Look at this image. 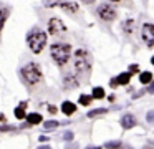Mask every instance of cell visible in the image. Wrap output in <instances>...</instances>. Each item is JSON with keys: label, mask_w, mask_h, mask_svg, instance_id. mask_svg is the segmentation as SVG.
<instances>
[{"label": "cell", "mask_w": 154, "mask_h": 149, "mask_svg": "<svg viewBox=\"0 0 154 149\" xmlns=\"http://www.w3.org/2000/svg\"><path fill=\"white\" fill-rule=\"evenodd\" d=\"M75 68H76L78 73H83V75H88L91 70V55L86 51V50L80 48L75 51Z\"/></svg>", "instance_id": "6da1fadb"}, {"label": "cell", "mask_w": 154, "mask_h": 149, "mask_svg": "<svg viewBox=\"0 0 154 149\" xmlns=\"http://www.w3.org/2000/svg\"><path fill=\"white\" fill-rule=\"evenodd\" d=\"M70 55H71V46L66 45V43H55V45H51V56L60 66H63L70 60Z\"/></svg>", "instance_id": "7a4b0ae2"}, {"label": "cell", "mask_w": 154, "mask_h": 149, "mask_svg": "<svg viewBox=\"0 0 154 149\" xmlns=\"http://www.w3.org/2000/svg\"><path fill=\"white\" fill-rule=\"evenodd\" d=\"M27 42H28V46L32 48V51H33V53H40L42 50L45 48V45H47V35H45L42 30L35 28V30H32V32H30Z\"/></svg>", "instance_id": "3957f363"}, {"label": "cell", "mask_w": 154, "mask_h": 149, "mask_svg": "<svg viewBox=\"0 0 154 149\" xmlns=\"http://www.w3.org/2000/svg\"><path fill=\"white\" fill-rule=\"evenodd\" d=\"M22 76H23V79L28 85H35V83L40 81L42 71H40L37 63H28V65H25L23 68H22Z\"/></svg>", "instance_id": "277c9868"}, {"label": "cell", "mask_w": 154, "mask_h": 149, "mask_svg": "<svg viewBox=\"0 0 154 149\" xmlns=\"http://www.w3.org/2000/svg\"><path fill=\"white\" fill-rule=\"evenodd\" d=\"M48 32L55 36H61L66 32V26L63 25V22H61L60 18H51L50 22H48Z\"/></svg>", "instance_id": "5b68a950"}, {"label": "cell", "mask_w": 154, "mask_h": 149, "mask_svg": "<svg viewBox=\"0 0 154 149\" xmlns=\"http://www.w3.org/2000/svg\"><path fill=\"white\" fill-rule=\"evenodd\" d=\"M98 13H100V17L103 20H106V22H109V20H113L114 17H116V10H114V7L109 5V3H100Z\"/></svg>", "instance_id": "8992f818"}, {"label": "cell", "mask_w": 154, "mask_h": 149, "mask_svg": "<svg viewBox=\"0 0 154 149\" xmlns=\"http://www.w3.org/2000/svg\"><path fill=\"white\" fill-rule=\"evenodd\" d=\"M143 40L144 43H146L149 48H152L154 46V25L152 23H144L143 25Z\"/></svg>", "instance_id": "52a82bcc"}, {"label": "cell", "mask_w": 154, "mask_h": 149, "mask_svg": "<svg viewBox=\"0 0 154 149\" xmlns=\"http://www.w3.org/2000/svg\"><path fill=\"white\" fill-rule=\"evenodd\" d=\"M121 126H123L124 129H131L136 126V118H134L133 114H124L123 118H121Z\"/></svg>", "instance_id": "ba28073f"}, {"label": "cell", "mask_w": 154, "mask_h": 149, "mask_svg": "<svg viewBox=\"0 0 154 149\" xmlns=\"http://www.w3.org/2000/svg\"><path fill=\"white\" fill-rule=\"evenodd\" d=\"M61 111H63L65 114H73V113L76 111V106L70 101H65L63 104H61Z\"/></svg>", "instance_id": "9c48e42d"}, {"label": "cell", "mask_w": 154, "mask_h": 149, "mask_svg": "<svg viewBox=\"0 0 154 149\" xmlns=\"http://www.w3.org/2000/svg\"><path fill=\"white\" fill-rule=\"evenodd\" d=\"M61 8H63L65 12H68V13H75L78 10V5L75 2H63L61 3Z\"/></svg>", "instance_id": "30bf717a"}, {"label": "cell", "mask_w": 154, "mask_h": 149, "mask_svg": "<svg viewBox=\"0 0 154 149\" xmlns=\"http://www.w3.org/2000/svg\"><path fill=\"white\" fill-rule=\"evenodd\" d=\"M28 124H38V123L42 121V114H38V113H32V114H28Z\"/></svg>", "instance_id": "8fae6325"}, {"label": "cell", "mask_w": 154, "mask_h": 149, "mask_svg": "<svg viewBox=\"0 0 154 149\" xmlns=\"http://www.w3.org/2000/svg\"><path fill=\"white\" fill-rule=\"evenodd\" d=\"M65 86H66V88H76L78 81L71 75H66V78H65Z\"/></svg>", "instance_id": "7c38bea8"}, {"label": "cell", "mask_w": 154, "mask_h": 149, "mask_svg": "<svg viewBox=\"0 0 154 149\" xmlns=\"http://www.w3.org/2000/svg\"><path fill=\"white\" fill-rule=\"evenodd\" d=\"M139 81L143 83V85H147V83H151V81H152V75H151L149 71L141 73V75H139Z\"/></svg>", "instance_id": "4fadbf2b"}, {"label": "cell", "mask_w": 154, "mask_h": 149, "mask_svg": "<svg viewBox=\"0 0 154 149\" xmlns=\"http://www.w3.org/2000/svg\"><path fill=\"white\" fill-rule=\"evenodd\" d=\"M129 79H131L129 73H121V75L118 76V83H119V85H128V83H129Z\"/></svg>", "instance_id": "5bb4252c"}, {"label": "cell", "mask_w": 154, "mask_h": 149, "mask_svg": "<svg viewBox=\"0 0 154 149\" xmlns=\"http://www.w3.org/2000/svg\"><path fill=\"white\" fill-rule=\"evenodd\" d=\"M25 106H27V103L23 101V103H22V104L18 106L17 109H15V116H17L18 119H23V118H25V111H23V108H25Z\"/></svg>", "instance_id": "9a60e30c"}, {"label": "cell", "mask_w": 154, "mask_h": 149, "mask_svg": "<svg viewBox=\"0 0 154 149\" xmlns=\"http://www.w3.org/2000/svg\"><path fill=\"white\" fill-rule=\"evenodd\" d=\"M108 109L106 108H100V109H93V111H90L88 113V116H90V118H94V116H100V114H104V113H106Z\"/></svg>", "instance_id": "2e32d148"}, {"label": "cell", "mask_w": 154, "mask_h": 149, "mask_svg": "<svg viewBox=\"0 0 154 149\" xmlns=\"http://www.w3.org/2000/svg\"><path fill=\"white\" fill-rule=\"evenodd\" d=\"M91 99H93V95H91V96H90V95H81V96H80V103H81L83 106L90 104Z\"/></svg>", "instance_id": "e0dca14e"}, {"label": "cell", "mask_w": 154, "mask_h": 149, "mask_svg": "<svg viewBox=\"0 0 154 149\" xmlns=\"http://www.w3.org/2000/svg\"><path fill=\"white\" fill-rule=\"evenodd\" d=\"M93 98H96V99L104 98V89L103 88H94L93 89Z\"/></svg>", "instance_id": "ac0fdd59"}, {"label": "cell", "mask_w": 154, "mask_h": 149, "mask_svg": "<svg viewBox=\"0 0 154 149\" xmlns=\"http://www.w3.org/2000/svg\"><path fill=\"white\" fill-rule=\"evenodd\" d=\"M133 23H134L133 20H126V22L123 23V30L126 33H131V32H133Z\"/></svg>", "instance_id": "d6986e66"}, {"label": "cell", "mask_w": 154, "mask_h": 149, "mask_svg": "<svg viewBox=\"0 0 154 149\" xmlns=\"http://www.w3.org/2000/svg\"><path fill=\"white\" fill-rule=\"evenodd\" d=\"M7 15H8L7 10H0V32H2V28H4V23H5V20H7Z\"/></svg>", "instance_id": "ffe728a7"}, {"label": "cell", "mask_w": 154, "mask_h": 149, "mask_svg": "<svg viewBox=\"0 0 154 149\" xmlns=\"http://www.w3.org/2000/svg\"><path fill=\"white\" fill-rule=\"evenodd\" d=\"M57 126H58L57 121H47L45 123V129H47V131H51V129H55Z\"/></svg>", "instance_id": "44dd1931"}, {"label": "cell", "mask_w": 154, "mask_h": 149, "mask_svg": "<svg viewBox=\"0 0 154 149\" xmlns=\"http://www.w3.org/2000/svg\"><path fill=\"white\" fill-rule=\"evenodd\" d=\"M121 142H118V141H113V142H106L104 144V147H121Z\"/></svg>", "instance_id": "7402d4cb"}, {"label": "cell", "mask_w": 154, "mask_h": 149, "mask_svg": "<svg viewBox=\"0 0 154 149\" xmlns=\"http://www.w3.org/2000/svg\"><path fill=\"white\" fill-rule=\"evenodd\" d=\"M43 3L47 7H55V5H58V3H60V0H43Z\"/></svg>", "instance_id": "603a6c76"}, {"label": "cell", "mask_w": 154, "mask_h": 149, "mask_svg": "<svg viewBox=\"0 0 154 149\" xmlns=\"http://www.w3.org/2000/svg\"><path fill=\"white\" fill-rule=\"evenodd\" d=\"M147 121L154 123V111H149V114H147Z\"/></svg>", "instance_id": "cb8c5ba5"}, {"label": "cell", "mask_w": 154, "mask_h": 149, "mask_svg": "<svg viewBox=\"0 0 154 149\" xmlns=\"http://www.w3.org/2000/svg\"><path fill=\"white\" fill-rule=\"evenodd\" d=\"M129 71H133V73L139 71V66H137V65H131V66H129Z\"/></svg>", "instance_id": "d4e9b609"}, {"label": "cell", "mask_w": 154, "mask_h": 149, "mask_svg": "<svg viewBox=\"0 0 154 149\" xmlns=\"http://www.w3.org/2000/svg\"><path fill=\"white\" fill-rule=\"evenodd\" d=\"M109 85H111V86H116V85H119V83H118V78H114V79L111 78V79H109Z\"/></svg>", "instance_id": "484cf974"}, {"label": "cell", "mask_w": 154, "mask_h": 149, "mask_svg": "<svg viewBox=\"0 0 154 149\" xmlns=\"http://www.w3.org/2000/svg\"><path fill=\"white\" fill-rule=\"evenodd\" d=\"M147 93H151V95H152V93H154V81H152V83H151V85H149V88H147Z\"/></svg>", "instance_id": "4316f807"}, {"label": "cell", "mask_w": 154, "mask_h": 149, "mask_svg": "<svg viewBox=\"0 0 154 149\" xmlns=\"http://www.w3.org/2000/svg\"><path fill=\"white\" fill-rule=\"evenodd\" d=\"M48 109H50L51 113H57V108H55V106H48Z\"/></svg>", "instance_id": "83f0119b"}, {"label": "cell", "mask_w": 154, "mask_h": 149, "mask_svg": "<svg viewBox=\"0 0 154 149\" xmlns=\"http://www.w3.org/2000/svg\"><path fill=\"white\" fill-rule=\"evenodd\" d=\"M65 138H66V139H71V138H73V134H71V132H66V134H65Z\"/></svg>", "instance_id": "f1b7e54d"}, {"label": "cell", "mask_w": 154, "mask_h": 149, "mask_svg": "<svg viewBox=\"0 0 154 149\" xmlns=\"http://www.w3.org/2000/svg\"><path fill=\"white\" fill-rule=\"evenodd\" d=\"M81 2H85V3H91V2H94V0H81Z\"/></svg>", "instance_id": "f546056e"}, {"label": "cell", "mask_w": 154, "mask_h": 149, "mask_svg": "<svg viewBox=\"0 0 154 149\" xmlns=\"http://www.w3.org/2000/svg\"><path fill=\"white\" fill-rule=\"evenodd\" d=\"M151 63H152V65H154V56H152V60H151Z\"/></svg>", "instance_id": "4dcf8cb0"}, {"label": "cell", "mask_w": 154, "mask_h": 149, "mask_svg": "<svg viewBox=\"0 0 154 149\" xmlns=\"http://www.w3.org/2000/svg\"><path fill=\"white\" fill-rule=\"evenodd\" d=\"M111 2H119V0H111Z\"/></svg>", "instance_id": "1f68e13d"}]
</instances>
